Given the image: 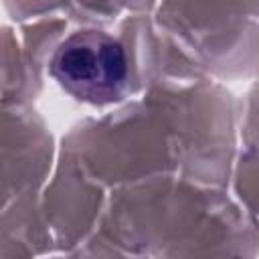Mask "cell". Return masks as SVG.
I'll return each instance as SVG.
<instances>
[{
  "label": "cell",
  "instance_id": "6da1fadb",
  "mask_svg": "<svg viewBox=\"0 0 259 259\" xmlns=\"http://www.w3.org/2000/svg\"><path fill=\"white\" fill-rule=\"evenodd\" d=\"M53 77L77 99L109 103L127 85V61L119 42L95 30L75 32L55 51Z\"/></svg>",
  "mask_w": 259,
  "mask_h": 259
}]
</instances>
